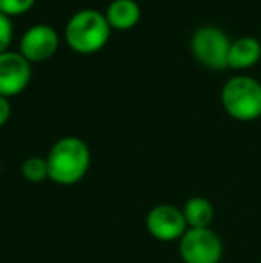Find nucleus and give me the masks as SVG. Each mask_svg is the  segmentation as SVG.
<instances>
[{
  "mask_svg": "<svg viewBox=\"0 0 261 263\" xmlns=\"http://www.w3.org/2000/svg\"><path fill=\"white\" fill-rule=\"evenodd\" d=\"M220 102L234 120H258L261 117V83L245 73L229 77L220 90Z\"/></svg>",
  "mask_w": 261,
  "mask_h": 263,
  "instance_id": "nucleus-3",
  "label": "nucleus"
},
{
  "mask_svg": "<svg viewBox=\"0 0 261 263\" xmlns=\"http://www.w3.org/2000/svg\"><path fill=\"white\" fill-rule=\"evenodd\" d=\"M49 179L61 186H73L81 183L91 165L90 147L79 136H63L47 154Z\"/></svg>",
  "mask_w": 261,
  "mask_h": 263,
  "instance_id": "nucleus-1",
  "label": "nucleus"
},
{
  "mask_svg": "<svg viewBox=\"0 0 261 263\" xmlns=\"http://www.w3.org/2000/svg\"><path fill=\"white\" fill-rule=\"evenodd\" d=\"M179 256L185 263H220L224 242L211 228L188 229L179 240Z\"/></svg>",
  "mask_w": 261,
  "mask_h": 263,
  "instance_id": "nucleus-5",
  "label": "nucleus"
},
{
  "mask_svg": "<svg viewBox=\"0 0 261 263\" xmlns=\"http://www.w3.org/2000/svg\"><path fill=\"white\" fill-rule=\"evenodd\" d=\"M183 215H185L188 229H206L211 228L213 220H215V208L209 199L195 195L185 202Z\"/></svg>",
  "mask_w": 261,
  "mask_h": 263,
  "instance_id": "nucleus-11",
  "label": "nucleus"
},
{
  "mask_svg": "<svg viewBox=\"0 0 261 263\" xmlns=\"http://www.w3.org/2000/svg\"><path fill=\"white\" fill-rule=\"evenodd\" d=\"M32 77L31 63L20 52L0 54V97H16L29 86Z\"/></svg>",
  "mask_w": 261,
  "mask_h": 263,
  "instance_id": "nucleus-7",
  "label": "nucleus"
},
{
  "mask_svg": "<svg viewBox=\"0 0 261 263\" xmlns=\"http://www.w3.org/2000/svg\"><path fill=\"white\" fill-rule=\"evenodd\" d=\"M229 49V36L215 25H202L190 38V50H192L193 58L202 66L215 70V72L227 68Z\"/></svg>",
  "mask_w": 261,
  "mask_h": 263,
  "instance_id": "nucleus-4",
  "label": "nucleus"
},
{
  "mask_svg": "<svg viewBox=\"0 0 261 263\" xmlns=\"http://www.w3.org/2000/svg\"><path fill=\"white\" fill-rule=\"evenodd\" d=\"M36 0H0V13L6 16H22L34 7Z\"/></svg>",
  "mask_w": 261,
  "mask_h": 263,
  "instance_id": "nucleus-13",
  "label": "nucleus"
},
{
  "mask_svg": "<svg viewBox=\"0 0 261 263\" xmlns=\"http://www.w3.org/2000/svg\"><path fill=\"white\" fill-rule=\"evenodd\" d=\"M111 27L104 13L97 9H81L70 16L65 27V42L77 54H95L109 42Z\"/></svg>",
  "mask_w": 261,
  "mask_h": 263,
  "instance_id": "nucleus-2",
  "label": "nucleus"
},
{
  "mask_svg": "<svg viewBox=\"0 0 261 263\" xmlns=\"http://www.w3.org/2000/svg\"><path fill=\"white\" fill-rule=\"evenodd\" d=\"M261 59V43L254 36H240L231 42L227 68L247 70L252 68Z\"/></svg>",
  "mask_w": 261,
  "mask_h": 263,
  "instance_id": "nucleus-9",
  "label": "nucleus"
},
{
  "mask_svg": "<svg viewBox=\"0 0 261 263\" xmlns=\"http://www.w3.org/2000/svg\"><path fill=\"white\" fill-rule=\"evenodd\" d=\"M104 16L111 31H131L142 18V7L136 0H113Z\"/></svg>",
  "mask_w": 261,
  "mask_h": 263,
  "instance_id": "nucleus-10",
  "label": "nucleus"
},
{
  "mask_svg": "<svg viewBox=\"0 0 261 263\" xmlns=\"http://www.w3.org/2000/svg\"><path fill=\"white\" fill-rule=\"evenodd\" d=\"M147 231L159 242H175L181 240L188 231V224L183 215V208L174 204H157L147 213Z\"/></svg>",
  "mask_w": 261,
  "mask_h": 263,
  "instance_id": "nucleus-6",
  "label": "nucleus"
},
{
  "mask_svg": "<svg viewBox=\"0 0 261 263\" xmlns=\"http://www.w3.org/2000/svg\"><path fill=\"white\" fill-rule=\"evenodd\" d=\"M11 113H13V109H11L9 99L0 97V127H4V125H6L7 122H9Z\"/></svg>",
  "mask_w": 261,
  "mask_h": 263,
  "instance_id": "nucleus-15",
  "label": "nucleus"
},
{
  "mask_svg": "<svg viewBox=\"0 0 261 263\" xmlns=\"http://www.w3.org/2000/svg\"><path fill=\"white\" fill-rule=\"evenodd\" d=\"M20 172L25 181L29 183H42V181L49 179V165H47V158L42 156H29L22 161Z\"/></svg>",
  "mask_w": 261,
  "mask_h": 263,
  "instance_id": "nucleus-12",
  "label": "nucleus"
},
{
  "mask_svg": "<svg viewBox=\"0 0 261 263\" xmlns=\"http://www.w3.org/2000/svg\"><path fill=\"white\" fill-rule=\"evenodd\" d=\"M11 40H13V24H11V18L0 13V54L9 50Z\"/></svg>",
  "mask_w": 261,
  "mask_h": 263,
  "instance_id": "nucleus-14",
  "label": "nucleus"
},
{
  "mask_svg": "<svg viewBox=\"0 0 261 263\" xmlns=\"http://www.w3.org/2000/svg\"><path fill=\"white\" fill-rule=\"evenodd\" d=\"M59 49V34L47 24H36L24 32L20 40V52L29 63H43L54 58Z\"/></svg>",
  "mask_w": 261,
  "mask_h": 263,
  "instance_id": "nucleus-8",
  "label": "nucleus"
}]
</instances>
